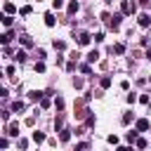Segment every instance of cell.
<instances>
[{
  "label": "cell",
  "instance_id": "30",
  "mask_svg": "<svg viewBox=\"0 0 151 151\" xmlns=\"http://www.w3.org/2000/svg\"><path fill=\"white\" fill-rule=\"evenodd\" d=\"M106 142H109V144H113V146H118V142H120V139H118L116 134H109V137H106Z\"/></svg>",
  "mask_w": 151,
  "mask_h": 151
},
{
  "label": "cell",
  "instance_id": "42",
  "mask_svg": "<svg viewBox=\"0 0 151 151\" xmlns=\"http://www.w3.org/2000/svg\"><path fill=\"white\" fill-rule=\"evenodd\" d=\"M146 59H149V61H151V50H146Z\"/></svg>",
  "mask_w": 151,
  "mask_h": 151
},
{
  "label": "cell",
  "instance_id": "8",
  "mask_svg": "<svg viewBox=\"0 0 151 151\" xmlns=\"http://www.w3.org/2000/svg\"><path fill=\"white\" fill-rule=\"evenodd\" d=\"M99 57H101V54H99V50H90V52H87V57H85V59H87V61H90V64H94V61H99Z\"/></svg>",
  "mask_w": 151,
  "mask_h": 151
},
{
  "label": "cell",
  "instance_id": "45",
  "mask_svg": "<svg viewBox=\"0 0 151 151\" xmlns=\"http://www.w3.org/2000/svg\"><path fill=\"white\" fill-rule=\"evenodd\" d=\"M149 80H151V78H149Z\"/></svg>",
  "mask_w": 151,
  "mask_h": 151
},
{
  "label": "cell",
  "instance_id": "23",
  "mask_svg": "<svg viewBox=\"0 0 151 151\" xmlns=\"http://www.w3.org/2000/svg\"><path fill=\"white\" fill-rule=\"evenodd\" d=\"M33 68H35V73H45V61H42V59H38Z\"/></svg>",
  "mask_w": 151,
  "mask_h": 151
},
{
  "label": "cell",
  "instance_id": "43",
  "mask_svg": "<svg viewBox=\"0 0 151 151\" xmlns=\"http://www.w3.org/2000/svg\"><path fill=\"white\" fill-rule=\"evenodd\" d=\"M104 2H113V0H104Z\"/></svg>",
  "mask_w": 151,
  "mask_h": 151
},
{
  "label": "cell",
  "instance_id": "29",
  "mask_svg": "<svg viewBox=\"0 0 151 151\" xmlns=\"http://www.w3.org/2000/svg\"><path fill=\"white\" fill-rule=\"evenodd\" d=\"M80 71H83L85 76H92V66H90V61H87V64H83V66H80Z\"/></svg>",
  "mask_w": 151,
  "mask_h": 151
},
{
  "label": "cell",
  "instance_id": "35",
  "mask_svg": "<svg viewBox=\"0 0 151 151\" xmlns=\"http://www.w3.org/2000/svg\"><path fill=\"white\" fill-rule=\"evenodd\" d=\"M92 38H94V42H101V40H104V33H94Z\"/></svg>",
  "mask_w": 151,
  "mask_h": 151
},
{
  "label": "cell",
  "instance_id": "16",
  "mask_svg": "<svg viewBox=\"0 0 151 151\" xmlns=\"http://www.w3.org/2000/svg\"><path fill=\"white\" fill-rule=\"evenodd\" d=\"M54 130H57V132L64 130V116H61V111H59V116L54 118Z\"/></svg>",
  "mask_w": 151,
  "mask_h": 151
},
{
  "label": "cell",
  "instance_id": "36",
  "mask_svg": "<svg viewBox=\"0 0 151 151\" xmlns=\"http://www.w3.org/2000/svg\"><path fill=\"white\" fill-rule=\"evenodd\" d=\"M73 68H76V59H71V61L66 64V71H73Z\"/></svg>",
  "mask_w": 151,
  "mask_h": 151
},
{
  "label": "cell",
  "instance_id": "11",
  "mask_svg": "<svg viewBox=\"0 0 151 151\" xmlns=\"http://www.w3.org/2000/svg\"><path fill=\"white\" fill-rule=\"evenodd\" d=\"M7 134L9 137H19V123H9L7 125Z\"/></svg>",
  "mask_w": 151,
  "mask_h": 151
},
{
  "label": "cell",
  "instance_id": "40",
  "mask_svg": "<svg viewBox=\"0 0 151 151\" xmlns=\"http://www.w3.org/2000/svg\"><path fill=\"white\" fill-rule=\"evenodd\" d=\"M87 146H90L87 142H78V144H76V149H87Z\"/></svg>",
  "mask_w": 151,
  "mask_h": 151
},
{
  "label": "cell",
  "instance_id": "37",
  "mask_svg": "<svg viewBox=\"0 0 151 151\" xmlns=\"http://www.w3.org/2000/svg\"><path fill=\"white\" fill-rule=\"evenodd\" d=\"M7 146H9V142H7V137H2L0 139V149H7Z\"/></svg>",
  "mask_w": 151,
  "mask_h": 151
},
{
  "label": "cell",
  "instance_id": "20",
  "mask_svg": "<svg viewBox=\"0 0 151 151\" xmlns=\"http://www.w3.org/2000/svg\"><path fill=\"white\" fill-rule=\"evenodd\" d=\"M64 106H66V101H64L61 97H54V109H57V111H64Z\"/></svg>",
  "mask_w": 151,
  "mask_h": 151
},
{
  "label": "cell",
  "instance_id": "44",
  "mask_svg": "<svg viewBox=\"0 0 151 151\" xmlns=\"http://www.w3.org/2000/svg\"><path fill=\"white\" fill-rule=\"evenodd\" d=\"M149 106H151V99H149Z\"/></svg>",
  "mask_w": 151,
  "mask_h": 151
},
{
  "label": "cell",
  "instance_id": "15",
  "mask_svg": "<svg viewBox=\"0 0 151 151\" xmlns=\"http://www.w3.org/2000/svg\"><path fill=\"white\" fill-rule=\"evenodd\" d=\"M26 59H28V57H26V52H24V50H17V52H14V61H19V64H24Z\"/></svg>",
  "mask_w": 151,
  "mask_h": 151
},
{
  "label": "cell",
  "instance_id": "26",
  "mask_svg": "<svg viewBox=\"0 0 151 151\" xmlns=\"http://www.w3.org/2000/svg\"><path fill=\"white\" fill-rule=\"evenodd\" d=\"M19 40H21V45H24V47H33V40H31L28 35H21Z\"/></svg>",
  "mask_w": 151,
  "mask_h": 151
},
{
  "label": "cell",
  "instance_id": "14",
  "mask_svg": "<svg viewBox=\"0 0 151 151\" xmlns=\"http://www.w3.org/2000/svg\"><path fill=\"white\" fill-rule=\"evenodd\" d=\"M42 19H45V26H50V28L57 24V19H54V14H52V12H45V17H42Z\"/></svg>",
  "mask_w": 151,
  "mask_h": 151
},
{
  "label": "cell",
  "instance_id": "17",
  "mask_svg": "<svg viewBox=\"0 0 151 151\" xmlns=\"http://www.w3.org/2000/svg\"><path fill=\"white\" fill-rule=\"evenodd\" d=\"M111 52H116V54H125V42H116V45L111 47Z\"/></svg>",
  "mask_w": 151,
  "mask_h": 151
},
{
  "label": "cell",
  "instance_id": "1",
  "mask_svg": "<svg viewBox=\"0 0 151 151\" xmlns=\"http://www.w3.org/2000/svg\"><path fill=\"white\" fill-rule=\"evenodd\" d=\"M120 12H123L125 17L134 14V12H137V2H132V0H123V2H120Z\"/></svg>",
  "mask_w": 151,
  "mask_h": 151
},
{
  "label": "cell",
  "instance_id": "33",
  "mask_svg": "<svg viewBox=\"0 0 151 151\" xmlns=\"http://www.w3.org/2000/svg\"><path fill=\"white\" fill-rule=\"evenodd\" d=\"M125 99H127V104H134V101H137V94H134V92H130Z\"/></svg>",
  "mask_w": 151,
  "mask_h": 151
},
{
  "label": "cell",
  "instance_id": "10",
  "mask_svg": "<svg viewBox=\"0 0 151 151\" xmlns=\"http://www.w3.org/2000/svg\"><path fill=\"white\" fill-rule=\"evenodd\" d=\"M132 120H134V113H132V111H125V113L120 116V123H123V125H130Z\"/></svg>",
  "mask_w": 151,
  "mask_h": 151
},
{
  "label": "cell",
  "instance_id": "4",
  "mask_svg": "<svg viewBox=\"0 0 151 151\" xmlns=\"http://www.w3.org/2000/svg\"><path fill=\"white\" fill-rule=\"evenodd\" d=\"M134 127H137L139 132H146V130H149V120H146V118H137V120H134Z\"/></svg>",
  "mask_w": 151,
  "mask_h": 151
},
{
  "label": "cell",
  "instance_id": "28",
  "mask_svg": "<svg viewBox=\"0 0 151 151\" xmlns=\"http://www.w3.org/2000/svg\"><path fill=\"white\" fill-rule=\"evenodd\" d=\"M52 45H54V50H59V52H61V50H66V42H64V40H54Z\"/></svg>",
  "mask_w": 151,
  "mask_h": 151
},
{
  "label": "cell",
  "instance_id": "18",
  "mask_svg": "<svg viewBox=\"0 0 151 151\" xmlns=\"http://www.w3.org/2000/svg\"><path fill=\"white\" fill-rule=\"evenodd\" d=\"M31 139H33L35 144H42V142H45V132H33V134H31Z\"/></svg>",
  "mask_w": 151,
  "mask_h": 151
},
{
  "label": "cell",
  "instance_id": "12",
  "mask_svg": "<svg viewBox=\"0 0 151 151\" xmlns=\"http://www.w3.org/2000/svg\"><path fill=\"white\" fill-rule=\"evenodd\" d=\"M59 142H61V144L71 142V130H66V127H64V130H59Z\"/></svg>",
  "mask_w": 151,
  "mask_h": 151
},
{
  "label": "cell",
  "instance_id": "13",
  "mask_svg": "<svg viewBox=\"0 0 151 151\" xmlns=\"http://www.w3.org/2000/svg\"><path fill=\"white\" fill-rule=\"evenodd\" d=\"M137 137H139V130L134 127V130H130L127 134H125V139H127V144H134L137 142Z\"/></svg>",
  "mask_w": 151,
  "mask_h": 151
},
{
  "label": "cell",
  "instance_id": "31",
  "mask_svg": "<svg viewBox=\"0 0 151 151\" xmlns=\"http://www.w3.org/2000/svg\"><path fill=\"white\" fill-rule=\"evenodd\" d=\"M19 14H21V17H26V14H31V5H24V7L19 9Z\"/></svg>",
  "mask_w": 151,
  "mask_h": 151
},
{
  "label": "cell",
  "instance_id": "24",
  "mask_svg": "<svg viewBox=\"0 0 151 151\" xmlns=\"http://www.w3.org/2000/svg\"><path fill=\"white\" fill-rule=\"evenodd\" d=\"M94 123H97V118H94V113H90V111H87V118H85V125H87V127H92Z\"/></svg>",
  "mask_w": 151,
  "mask_h": 151
},
{
  "label": "cell",
  "instance_id": "25",
  "mask_svg": "<svg viewBox=\"0 0 151 151\" xmlns=\"http://www.w3.org/2000/svg\"><path fill=\"white\" fill-rule=\"evenodd\" d=\"M134 146H137V149H146V146H149V142H146L144 137H137V142H134Z\"/></svg>",
  "mask_w": 151,
  "mask_h": 151
},
{
  "label": "cell",
  "instance_id": "21",
  "mask_svg": "<svg viewBox=\"0 0 151 151\" xmlns=\"http://www.w3.org/2000/svg\"><path fill=\"white\" fill-rule=\"evenodd\" d=\"M12 24H14V17H12V14H5V17H2V26H7V28H9Z\"/></svg>",
  "mask_w": 151,
  "mask_h": 151
},
{
  "label": "cell",
  "instance_id": "27",
  "mask_svg": "<svg viewBox=\"0 0 151 151\" xmlns=\"http://www.w3.org/2000/svg\"><path fill=\"white\" fill-rule=\"evenodd\" d=\"M14 12H17V7L12 2H5V14H14Z\"/></svg>",
  "mask_w": 151,
  "mask_h": 151
},
{
  "label": "cell",
  "instance_id": "9",
  "mask_svg": "<svg viewBox=\"0 0 151 151\" xmlns=\"http://www.w3.org/2000/svg\"><path fill=\"white\" fill-rule=\"evenodd\" d=\"M42 97H45V92H40V90H31V92H28V99H31V101H40Z\"/></svg>",
  "mask_w": 151,
  "mask_h": 151
},
{
  "label": "cell",
  "instance_id": "2",
  "mask_svg": "<svg viewBox=\"0 0 151 151\" xmlns=\"http://www.w3.org/2000/svg\"><path fill=\"white\" fill-rule=\"evenodd\" d=\"M123 17H125L123 12H118V14H113V17L109 19V28H113V31H118V28H120V21H123Z\"/></svg>",
  "mask_w": 151,
  "mask_h": 151
},
{
  "label": "cell",
  "instance_id": "39",
  "mask_svg": "<svg viewBox=\"0 0 151 151\" xmlns=\"http://www.w3.org/2000/svg\"><path fill=\"white\" fill-rule=\"evenodd\" d=\"M149 99H151L149 94H142V97H139V101H142V104H149Z\"/></svg>",
  "mask_w": 151,
  "mask_h": 151
},
{
  "label": "cell",
  "instance_id": "22",
  "mask_svg": "<svg viewBox=\"0 0 151 151\" xmlns=\"http://www.w3.org/2000/svg\"><path fill=\"white\" fill-rule=\"evenodd\" d=\"M12 38H14V35L7 31V33H2V35H0V42H2V45H9V40H12Z\"/></svg>",
  "mask_w": 151,
  "mask_h": 151
},
{
  "label": "cell",
  "instance_id": "3",
  "mask_svg": "<svg viewBox=\"0 0 151 151\" xmlns=\"http://www.w3.org/2000/svg\"><path fill=\"white\" fill-rule=\"evenodd\" d=\"M90 42H92V35H90L87 31L78 33V45H80V47H85V45H90Z\"/></svg>",
  "mask_w": 151,
  "mask_h": 151
},
{
  "label": "cell",
  "instance_id": "38",
  "mask_svg": "<svg viewBox=\"0 0 151 151\" xmlns=\"http://www.w3.org/2000/svg\"><path fill=\"white\" fill-rule=\"evenodd\" d=\"M73 87H83V80L80 78H73Z\"/></svg>",
  "mask_w": 151,
  "mask_h": 151
},
{
  "label": "cell",
  "instance_id": "19",
  "mask_svg": "<svg viewBox=\"0 0 151 151\" xmlns=\"http://www.w3.org/2000/svg\"><path fill=\"white\" fill-rule=\"evenodd\" d=\"M99 87H101V90H109V87H111V78H109V76H104V78L99 80Z\"/></svg>",
  "mask_w": 151,
  "mask_h": 151
},
{
  "label": "cell",
  "instance_id": "32",
  "mask_svg": "<svg viewBox=\"0 0 151 151\" xmlns=\"http://www.w3.org/2000/svg\"><path fill=\"white\" fill-rule=\"evenodd\" d=\"M50 104H52V101H50V97H47V94H45V97H42V99H40V106H42V109H47V106H50Z\"/></svg>",
  "mask_w": 151,
  "mask_h": 151
},
{
  "label": "cell",
  "instance_id": "5",
  "mask_svg": "<svg viewBox=\"0 0 151 151\" xmlns=\"http://www.w3.org/2000/svg\"><path fill=\"white\" fill-rule=\"evenodd\" d=\"M9 109H12V113H21V111L26 109V104H24L21 99H17V101H12V106H9Z\"/></svg>",
  "mask_w": 151,
  "mask_h": 151
},
{
  "label": "cell",
  "instance_id": "6",
  "mask_svg": "<svg viewBox=\"0 0 151 151\" xmlns=\"http://www.w3.org/2000/svg\"><path fill=\"white\" fill-rule=\"evenodd\" d=\"M78 9H80V2H78V0H71V2L66 5V12H68V14H76Z\"/></svg>",
  "mask_w": 151,
  "mask_h": 151
},
{
  "label": "cell",
  "instance_id": "41",
  "mask_svg": "<svg viewBox=\"0 0 151 151\" xmlns=\"http://www.w3.org/2000/svg\"><path fill=\"white\" fill-rule=\"evenodd\" d=\"M139 5H142V7H149V5H151V0H139Z\"/></svg>",
  "mask_w": 151,
  "mask_h": 151
},
{
  "label": "cell",
  "instance_id": "34",
  "mask_svg": "<svg viewBox=\"0 0 151 151\" xmlns=\"http://www.w3.org/2000/svg\"><path fill=\"white\" fill-rule=\"evenodd\" d=\"M52 7H54V9H61V7H64V0H52Z\"/></svg>",
  "mask_w": 151,
  "mask_h": 151
},
{
  "label": "cell",
  "instance_id": "7",
  "mask_svg": "<svg viewBox=\"0 0 151 151\" xmlns=\"http://www.w3.org/2000/svg\"><path fill=\"white\" fill-rule=\"evenodd\" d=\"M137 24H139L142 28H146V26H151V17H149V14H139V19H137Z\"/></svg>",
  "mask_w": 151,
  "mask_h": 151
}]
</instances>
